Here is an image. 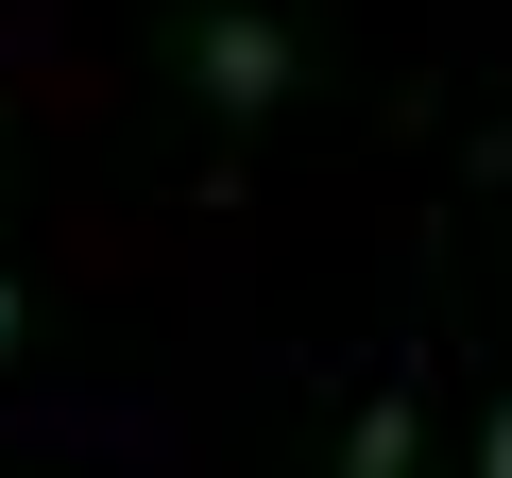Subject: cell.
<instances>
[{"label":"cell","instance_id":"cell-1","mask_svg":"<svg viewBox=\"0 0 512 478\" xmlns=\"http://www.w3.org/2000/svg\"><path fill=\"white\" fill-rule=\"evenodd\" d=\"M188 86H205V120H274L291 103V35L256 18V0H205L188 18Z\"/></svg>","mask_w":512,"mask_h":478},{"label":"cell","instance_id":"cell-2","mask_svg":"<svg viewBox=\"0 0 512 478\" xmlns=\"http://www.w3.org/2000/svg\"><path fill=\"white\" fill-rule=\"evenodd\" d=\"M410 444H427V359H393V376L359 393V427H342V478H410Z\"/></svg>","mask_w":512,"mask_h":478},{"label":"cell","instance_id":"cell-3","mask_svg":"<svg viewBox=\"0 0 512 478\" xmlns=\"http://www.w3.org/2000/svg\"><path fill=\"white\" fill-rule=\"evenodd\" d=\"M478 478H512V359H495V427H478Z\"/></svg>","mask_w":512,"mask_h":478},{"label":"cell","instance_id":"cell-4","mask_svg":"<svg viewBox=\"0 0 512 478\" xmlns=\"http://www.w3.org/2000/svg\"><path fill=\"white\" fill-rule=\"evenodd\" d=\"M0 359H18V274H0Z\"/></svg>","mask_w":512,"mask_h":478}]
</instances>
